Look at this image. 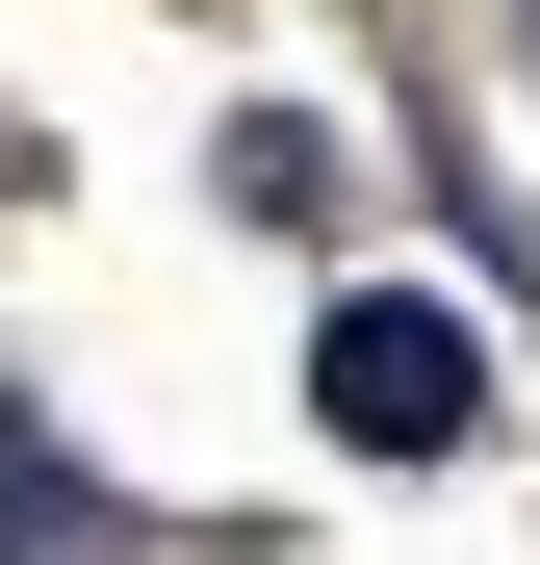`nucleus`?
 I'll return each mask as SVG.
<instances>
[{"label":"nucleus","mask_w":540,"mask_h":565,"mask_svg":"<svg viewBox=\"0 0 540 565\" xmlns=\"http://www.w3.org/2000/svg\"><path fill=\"white\" fill-rule=\"evenodd\" d=\"M309 412H335L360 462H437V437H489V334L412 309V282H360V309L309 334Z\"/></svg>","instance_id":"obj_1"},{"label":"nucleus","mask_w":540,"mask_h":565,"mask_svg":"<svg viewBox=\"0 0 540 565\" xmlns=\"http://www.w3.org/2000/svg\"><path fill=\"white\" fill-rule=\"evenodd\" d=\"M0 565H129V514L77 489V462H52L27 412H0Z\"/></svg>","instance_id":"obj_2"},{"label":"nucleus","mask_w":540,"mask_h":565,"mask_svg":"<svg viewBox=\"0 0 540 565\" xmlns=\"http://www.w3.org/2000/svg\"><path fill=\"white\" fill-rule=\"evenodd\" d=\"M232 206H257V232H335V129L257 104V129H232Z\"/></svg>","instance_id":"obj_3"},{"label":"nucleus","mask_w":540,"mask_h":565,"mask_svg":"<svg viewBox=\"0 0 540 565\" xmlns=\"http://www.w3.org/2000/svg\"><path fill=\"white\" fill-rule=\"evenodd\" d=\"M515 26H540V0H515Z\"/></svg>","instance_id":"obj_4"}]
</instances>
